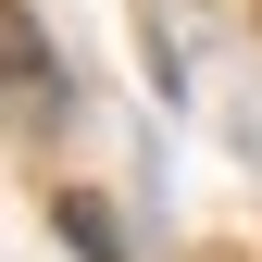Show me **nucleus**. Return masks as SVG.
Wrapping results in <instances>:
<instances>
[{
  "instance_id": "nucleus-1",
  "label": "nucleus",
  "mask_w": 262,
  "mask_h": 262,
  "mask_svg": "<svg viewBox=\"0 0 262 262\" xmlns=\"http://www.w3.org/2000/svg\"><path fill=\"white\" fill-rule=\"evenodd\" d=\"M62 237H75L88 262H125V237H113V225H100V200H62Z\"/></svg>"
}]
</instances>
